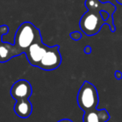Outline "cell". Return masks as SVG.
<instances>
[{
  "label": "cell",
  "instance_id": "cell-10",
  "mask_svg": "<svg viewBox=\"0 0 122 122\" xmlns=\"http://www.w3.org/2000/svg\"><path fill=\"white\" fill-rule=\"evenodd\" d=\"M115 77L117 79V80H121L122 79V73L119 70H116L115 72Z\"/></svg>",
  "mask_w": 122,
  "mask_h": 122
},
{
  "label": "cell",
  "instance_id": "cell-8",
  "mask_svg": "<svg viewBox=\"0 0 122 122\" xmlns=\"http://www.w3.org/2000/svg\"><path fill=\"white\" fill-rule=\"evenodd\" d=\"M9 32V28L7 25H0V44L3 42V36Z\"/></svg>",
  "mask_w": 122,
  "mask_h": 122
},
{
  "label": "cell",
  "instance_id": "cell-11",
  "mask_svg": "<svg viewBox=\"0 0 122 122\" xmlns=\"http://www.w3.org/2000/svg\"><path fill=\"white\" fill-rule=\"evenodd\" d=\"M84 51H85V53L86 54H90V53H91V47H90V45H87L85 47V49H84Z\"/></svg>",
  "mask_w": 122,
  "mask_h": 122
},
{
  "label": "cell",
  "instance_id": "cell-13",
  "mask_svg": "<svg viewBox=\"0 0 122 122\" xmlns=\"http://www.w3.org/2000/svg\"><path fill=\"white\" fill-rule=\"evenodd\" d=\"M116 2L118 3L119 4H120V5H122V0H116Z\"/></svg>",
  "mask_w": 122,
  "mask_h": 122
},
{
  "label": "cell",
  "instance_id": "cell-7",
  "mask_svg": "<svg viewBox=\"0 0 122 122\" xmlns=\"http://www.w3.org/2000/svg\"><path fill=\"white\" fill-rule=\"evenodd\" d=\"M110 119V115L105 109H95L85 112L83 122H107Z\"/></svg>",
  "mask_w": 122,
  "mask_h": 122
},
{
  "label": "cell",
  "instance_id": "cell-2",
  "mask_svg": "<svg viewBox=\"0 0 122 122\" xmlns=\"http://www.w3.org/2000/svg\"><path fill=\"white\" fill-rule=\"evenodd\" d=\"M85 5L88 10L81 17L79 25L87 36L95 35L105 24L108 25L107 21L102 18L100 13L102 10L107 12L112 18L116 11V7L110 2L102 3L100 0H85Z\"/></svg>",
  "mask_w": 122,
  "mask_h": 122
},
{
  "label": "cell",
  "instance_id": "cell-4",
  "mask_svg": "<svg viewBox=\"0 0 122 122\" xmlns=\"http://www.w3.org/2000/svg\"><path fill=\"white\" fill-rule=\"evenodd\" d=\"M77 103L84 112L97 108L99 104V95L96 87L89 81H85L81 85L77 95Z\"/></svg>",
  "mask_w": 122,
  "mask_h": 122
},
{
  "label": "cell",
  "instance_id": "cell-1",
  "mask_svg": "<svg viewBox=\"0 0 122 122\" xmlns=\"http://www.w3.org/2000/svg\"><path fill=\"white\" fill-rule=\"evenodd\" d=\"M40 38V31L34 24L24 22L16 31L14 44L4 41L0 44V63H6L14 57L25 54L29 46Z\"/></svg>",
  "mask_w": 122,
  "mask_h": 122
},
{
  "label": "cell",
  "instance_id": "cell-12",
  "mask_svg": "<svg viewBox=\"0 0 122 122\" xmlns=\"http://www.w3.org/2000/svg\"><path fill=\"white\" fill-rule=\"evenodd\" d=\"M57 122H73V121L71 120H70V119H62V120H59Z\"/></svg>",
  "mask_w": 122,
  "mask_h": 122
},
{
  "label": "cell",
  "instance_id": "cell-6",
  "mask_svg": "<svg viewBox=\"0 0 122 122\" xmlns=\"http://www.w3.org/2000/svg\"><path fill=\"white\" fill-rule=\"evenodd\" d=\"M48 48H49V46L43 43L42 38L36 40L34 44H32L29 46V48L25 53L26 58L29 61V63L32 66L39 68L41 59L46 53Z\"/></svg>",
  "mask_w": 122,
  "mask_h": 122
},
{
  "label": "cell",
  "instance_id": "cell-5",
  "mask_svg": "<svg viewBox=\"0 0 122 122\" xmlns=\"http://www.w3.org/2000/svg\"><path fill=\"white\" fill-rule=\"evenodd\" d=\"M62 63V56L59 52V45L49 46L43 56L39 68L44 71H52L59 68Z\"/></svg>",
  "mask_w": 122,
  "mask_h": 122
},
{
  "label": "cell",
  "instance_id": "cell-3",
  "mask_svg": "<svg viewBox=\"0 0 122 122\" xmlns=\"http://www.w3.org/2000/svg\"><path fill=\"white\" fill-rule=\"evenodd\" d=\"M10 94L16 100L14 106L16 115L22 119L29 118L33 111V105L29 100L33 94L31 84L26 80H17L11 87Z\"/></svg>",
  "mask_w": 122,
  "mask_h": 122
},
{
  "label": "cell",
  "instance_id": "cell-9",
  "mask_svg": "<svg viewBox=\"0 0 122 122\" xmlns=\"http://www.w3.org/2000/svg\"><path fill=\"white\" fill-rule=\"evenodd\" d=\"M70 36L73 40H75V41H78L80 40V39L82 38V34L79 31H74V32L70 33Z\"/></svg>",
  "mask_w": 122,
  "mask_h": 122
}]
</instances>
